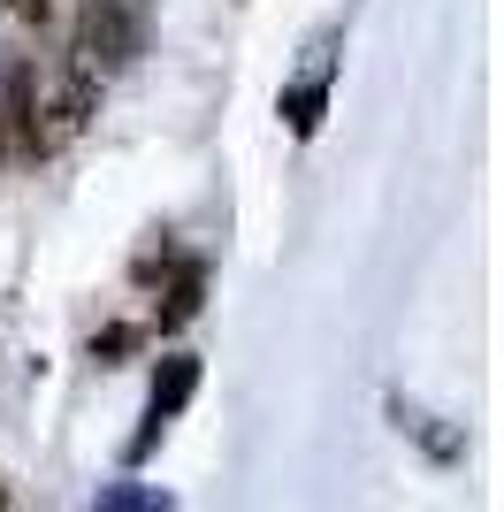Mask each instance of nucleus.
<instances>
[{
	"instance_id": "obj_1",
	"label": "nucleus",
	"mask_w": 504,
	"mask_h": 512,
	"mask_svg": "<svg viewBox=\"0 0 504 512\" xmlns=\"http://www.w3.org/2000/svg\"><path fill=\"white\" fill-rule=\"evenodd\" d=\"M146 54V0H84L77 16V69L84 77H115Z\"/></svg>"
},
{
	"instance_id": "obj_2",
	"label": "nucleus",
	"mask_w": 504,
	"mask_h": 512,
	"mask_svg": "<svg viewBox=\"0 0 504 512\" xmlns=\"http://www.w3.org/2000/svg\"><path fill=\"white\" fill-rule=\"evenodd\" d=\"M92 100H100V92H92V77H69L62 92H54V100L46 107H31V161H39V153H62L69 138H77L84 130V115H92Z\"/></svg>"
},
{
	"instance_id": "obj_3",
	"label": "nucleus",
	"mask_w": 504,
	"mask_h": 512,
	"mask_svg": "<svg viewBox=\"0 0 504 512\" xmlns=\"http://www.w3.org/2000/svg\"><path fill=\"white\" fill-rule=\"evenodd\" d=\"M191 390H199V360H191V352H168L161 375H153V398H146V436H138V451H146L153 436L191 406Z\"/></svg>"
},
{
	"instance_id": "obj_4",
	"label": "nucleus",
	"mask_w": 504,
	"mask_h": 512,
	"mask_svg": "<svg viewBox=\"0 0 504 512\" xmlns=\"http://www.w3.org/2000/svg\"><path fill=\"white\" fill-rule=\"evenodd\" d=\"M31 85H39V77H31V69H8V100H0V138H8V153H31Z\"/></svg>"
},
{
	"instance_id": "obj_5",
	"label": "nucleus",
	"mask_w": 504,
	"mask_h": 512,
	"mask_svg": "<svg viewBox=\"0 0 504 512\" xmlns=\"http://www.w3.org/2000/svg\"><path fill=\"white\" fill-rule=\"evenodd\" d=\"M191 314H199V268L176 276V291H168V306H161V329H176V321H191Z\"/></svg>"
},
{
	"instance_id": "obj_6",
	"label": "nucleus",
	"mask_w": 504,
	"mask_h": 512,
	"mask_svg": "<svg viewBox=\"0 0 504 512\" xmlns=\"http://www.w3.org/2000/svg\"><path fill=\"white\" fill-rule=\"evenodd\" d=\"M283 115H291V130H298V138H306V130L321 123V85H298L291 100H283Z\"/></svg>"
},
{
	"instance_id": "obj_7",
	"label": "nucleus",
	"mask_w": 504,
	"mask_h": 512,
	"mask_svg": "<svg viewBox=\"0 0 504 512\" xmlns=\"http://www.w3.org/2000/svg\"><path fill=\"white\" fill-rule=\"evenodd\" d=\"M100 512H168V505H153L146 490H107V497H100Z\"/></svg>"
},
{
	"instance_id": "obj_8",
	"label": "nucleus",
	"mask_w": 504,
	"mask_h": 512,
	"mask_svg": "<svg viewBox=\"0 0 504 512\" xmlns=\"http://www.w3.org/2000/svg\"><path fill=\"white\" fill-rule=\"evenodd\" d=\"M8 8H16L23 23H46V16H54V0H8Z\"/></svg>"
},
{
	"instance_id": "obj_9",
	"label": "nucleus",
	"mask_w": 504,
	"mask_h": 512,
	"mask_svg": "<svg viewBox=\"0 0 504 512\" xmlns=\"http://www.w3.org/2000/svg\"><path fill=\"white\" fill-rule=\"evenodd\" d=\"M0 512H8V490H0Z\"/></svg>"
},
{
	"instance_id": "obj_10",
	"label": "nucleus",
	"mask_w": 504,
	"mask_h": 512,
	"mask_svg": "<svg viewBox=\"0 0 504 512\" xmlns=\"http://www.w3.org/2000/svg\"><path fill=\"white\" fill-rule=\"evenodd\" d=\"M0 8H8V0H0Z\"/></svg>"
}]
</instances>
